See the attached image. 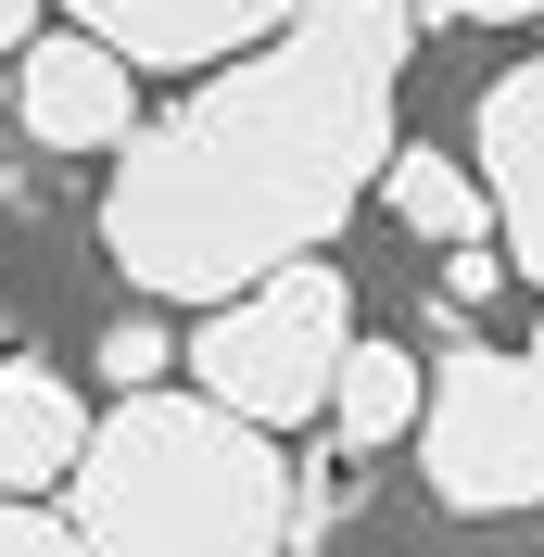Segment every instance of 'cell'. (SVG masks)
Segmentation results:
<instances>
[{
    "instance_id": "cell-1",
    "label": "cell",
    "mask_w": 544,
    "mask_h": 557,
    "mask_svg": "<svg viewBox=\"0 0 544 557\" xmlns=\"http://www.w3.org/2000/svg\"><path fill=\"white\" fill-rule=\"evenodd\" d=\"M418 51L406 0H305L267 51L190 76L139 114L102 177V253L139 305H240L254 278L330 253V228L393 165V76Z\"/></svg>"
},
{
    "instance_id": "cell-2",
    "label": "cell",
    "mask_w": 544,
    "mask_h": 557,
    "mask_svg": "<svg viewBox=\"0 0 544 557\" xmlns=\"http://www.w3.org/2000/svg\"><path fill=\"white\" fill-rule=\"evenodd\" d=\"M64 520L89 557H279L292 469L267 431H240L203 393H127L76 456Z\"/></svg>"
},
{
    "instance_id": "cell-3",
    "label": "cell",
    "mask_w": 544,
    "mask_h": 557,
    "mask_svg": "<svg viewBox=\"0 0 544 557\" xmlns=\"http://www.w3.org/2000/svg\"><path fill=\"white\" fill-rule=\"evenodd\" d=\"M342 355H355V278L305 253V267L254 278L240 305H215L203 330H190V393H203V406H228L240 431H267V444H279L292 418L330 406Z\"/></svg>"
},
{
    "instance_id": "cell-4",
    "label": "cell",
    "mask_w": 544,
    "mask_h": 557,
    "mask_svg": "<svg viewBox=\"0 0 544 557\" xmlns=\"http://www.w3.org/2000/svg\"><path fill=\"white\" fill-rule=\"evenodd\" d=\"M418 469H431V494L456 520H519V507H544V330L519 355L456 343L431 368Z\"/></svg>"
},
{
    "instance_id": "cell-5",
    "label": "cell",
    "mask_w": 544,
    "mask_h": 557,
    "mask_svg": "<svg viewBox=\"0 0 544 557\" xmlns=\"http://www.w3.org/2000/svg\"><path fill=\"white\" fill-rule=\"evenodd\" d=\"M13 114H26L38 152H127V127H139V76L114 64L102 38L38 26L26 51H13Z\"/></svg>"
},
{
    "instance_id": "cell-6",
    "label": "cell",
    "mask_w": 544,
    "mask_h": 557,
    "mask_svg": "<svg viewBox=\"0 0 544 557\" xmlns=\"http://www.w3.org/2000/svg\"><path fill=\"white\" fill-rule=\"evenodd\" d=\"M292 13H305V0H64V26L102 38L127 76L139 64H177V76L203 64L215 76V64H240V51H267Z\"/></svg>"
},
{
    "instance_id": "cell-7",
    "label": "cell",
    "mask_w": 544,
    "mask_h": 557,
    "mask_svg": "<svg viewBox=\"0 0 544 557\" xmlns=\"http://www.w3.org/2000/svg\"><path fill=\"white\" fill-rule=\"evenodd\" d=\"M481 203H494V242H507V278L544 292V51L507 64L481 89Z\"/></svg>"
},
{
    "instance_id": "cell-8",
    "label": "cell",
    "mask_w": 544,
    "mask_h": 557,
    "mask_svg": "<svg viewBox=\"0 0 544 557\" xmlns=\"http://www.w3.org/2000/svg\"><path fill=\"white\" fill-rule=\"evenodd\" d=\"M76 456H89V406H76V381H64V368H0V494H13V507L64 494Z\"/></svg>"
},
{
    "instance_id": "cell-9",
    "label": "cell",
    "mask_w": 544,
    "mask_h": 557,
    "mask_svg": "<svg viewBox=\"0 0 544 557\" xmlns=\"http://www.w3.org/2000/svg\"><path fill=\"white\" fill-rule=\"evenodd\" d=\"M380 190H393V215H406L431 253H481V242H494V203H481V177L456 165V152H431V139H393Z\"/></svg>"
},
{
    "instance_id": "cell-10",
    "label": "cell",
    "mask_w": 544,
    "mask_h": 557,
    "mask_svg": "<svg viewBox=\"0 0 544 557\" xmlns=\"http://www.w3.org/2000/svg\"><path fill=\"white\" fill-rule=\"evenodd\" d=\"M418 406H431V368H418L406 343H355L342 355V381H330V418H342V444L380 456V444H406Z\"/></svg>"
},
{
    "instance_id": "cell-11",
    "label": "cell",
    "mask_w": 544,
    "mask_h": 557,
    "mask_svg": "<svg viewBox=\"0 0 544 557\" xmlns=\"http://www.w3.org/2000/svg\"><path fill=\"white\" fill-rule=\"evenodd\" d=\"M102 381L114 393H165V330H152V317H127V330L102 343Z\"/></svg>"
},
{
    "instance_id": "cell-12",
    "label": "cell",
    "mask_w": 544,
    "mask_h": 557,
    "mask_svg": "<svg viewBox=\"0 0 544 557\" xmlns=\"http://www.w3.org/2000/svg\"><path fill=\"white\" fill-rule=\"evenodd\" d=\"M0 557H89V545H76L64 507H13V494H0Z\"/></svg>"
},
{
    "instance_id": "cell-13",
    "label": "cell",
    "mask_w": 544,
    "mask_h": 557,
    "mask_svg": "<svg viewBox=\"0 0 544 557\" xmlns=\"http://www.w3.org/2000/svg\"><path fill=\"white\" fill-rule=\"evenodd\" d=\"M418 26H544V0H406Z\"/></svg>"
},
{
    "instance_id": "cell-14",
    "label": "cell",
    "mask_w": 544,
    "mask_h": 557,
    "mask_svg": "<svg viewBox=\"0 0 544 557\" xmlns=\"http://www.w3.org/2000/svg\"><path fill=\"white\" fill-rule=\"evenodd\" d=\"M494 278H507V267H494V242H481V253H443V292H456V305H481Z\"/></svg>"
},
{
    "instance_id": "cell-15",
    "label": "cell",
    "mask_w": 544,
    "mask_h": 557,
    "mask_svg": "<svg viewBox=\"0 0 544 557\" xmlns=\"http://www.w3.org/2000/svg\"><path fill=\"white\" fill-rule=\"evenodd\" d=\"M26 38H38V0H0V64H13Z\"/></svg>"
}]
</instances>
